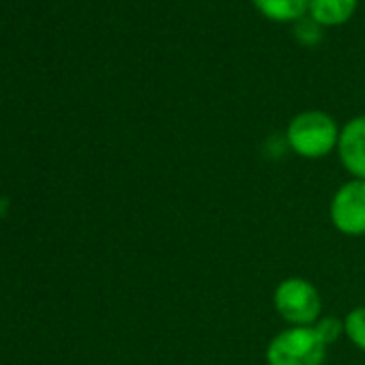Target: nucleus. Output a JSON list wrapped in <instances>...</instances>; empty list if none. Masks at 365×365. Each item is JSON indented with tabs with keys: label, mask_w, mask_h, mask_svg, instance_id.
<instances>
[{
	"label": "nucleus",
	"mask_w": 365,
	"mask_h": 365,
	"mask_svg": "<svg viewBox=\"0 0 365 365\" xmlns=\"http://www.w3.org/2000/svg\"><path fill=\"white\" fill-rule=\"evenodd\" d=\"M337 120L324 110H303L288 120L284 140L286 146L303 159H324L337 150Z\"/></svg>",
	"instance_id": "obj_1"
},
{
	"label": "nucleus",
	"mask_w": 365,
	"mask_h": 365,
	"mask_svg": "<svg viewBox=\"0 0 365 365\" xmlns=\"http://www.w3.org/2000/svg\"><path fill=\"white\" fill-rule=\"evenodd\" d=\"M329 346L314 327H288L271 337L267 365H324Z\"/></svg>",
	"instance_id": "obj_2"
},
{
	"label": "nucleus",
	"mask_w": 365,
	"mask_h": 365,
	"mask_svg": "<svg viewBox=\"0 0 365 365\" xmlns=\"http://www.w3.org/2000/svg\"><path fill=\"white\" fill-rule=\"evenodd\" d=\"M273 307L288 327H314L322 316V297L305 277H284L273 290Z\"/></svg>",
	"instance_id": "obj_3"
},
{
	"label": "nucleus",
	"mask_w": 365,
	"mask_h": 365,
	"mask_svg": "<svg viewBox=\"0 0 365 365\" xmlns=\"http://www.w3.org/2000/svg\"><path fill=\"white\" fill-rule=\"evenodd\" d=\"M329 220L339 235L365 237V180L341 182L329 202Z\"/></svg>",
	"instance_id": "obj_4"
},
{
	"label": "nucleus",
	"mask_w": 365,
	"mask_h": 365,
	"mask_svg": "<svg viewBox=\"0 0 365 365\" xmlns=\"http://www.w3.org/2000/svg\"><path fill=\"white\" fill-rule=\"evenodd\" d=\"M335 153L350 178L365 180V114L352 116L341 125Z\"/></svg>",
	"instance_id": "obj_5"
},
{
	"label": "nucleus",
	"mask_w": 365,
	"mask_h": 365,
	"mask_svg": "<svg viewBox=\"0 0 365 365\" xmlns=\"http://www.w3.org/2000/svg\"><path fill=\"white\" fill-rule=\"evenodd\" d=\"M359 9V0H309L307 18L322 29H335L352 20Z\"/></svg>",
	"instance_id": "obj_6"
},
{
	"label": "nucleus",
	"mask_w": 365,
	"mask_h": 365,
	"mask_svg": "<svg viewBox=\"0 0 365 365\" xmlns=\"http://www.w3.org/2000/svg\"><path fill=\"white\" fill-rule=\"evenodd\" d=\"M252 5L269 22L294 24L307 16L309 0H252Z\"/></svg>",
	"instance_id": "obj_7"
},
{
	"label": "nucleus",
	"mask_w": 365,
	"mask_h": 365,
	"mask_svg": "<svg viewBox=\"0 0 365 365\" xmlns=\"http://www.w3.org/2000/svg\"><path fill=\"white\" fill-rule=\"evenodd\" d=\"M344 335L356 350L365 352V305H356L344 316Z\"/></svg>",
	"instance_id": "obj_8"
},
{
	"label": "nucleus",
	"mask_w": 365,
	"mask_h": 365,
	"mask_svg": "<svg viewBox=\"0 0 365 365\" xmlns=\"http://www.w3.org/2000/svg\"><path fill=\"white\" fill-rule=\"evenodd\" d=\"M294 39L305 46V48H314L322 41V26H318L312 18H303L299 22H294V31H292Z\"/></svg>",
	"instance_id": "obj_9"
},
{
	"label": "nucleus",
	"mask_w": 365,
	"mask_h": 365,
	"mask_svg": "<svg viewBox=\"0 0 365 365\" xmlns=\"http://www.w3.org/2000/svg\"><path fill=\"white\" fill-rule=\"evenodd\" d=\"M314 329H316L318 337L327 346H331V344H335L344 335V318H337V316H320L316 320Z\"/></svg>",
	"instance_id": "obj_10"
}]
</instances>
